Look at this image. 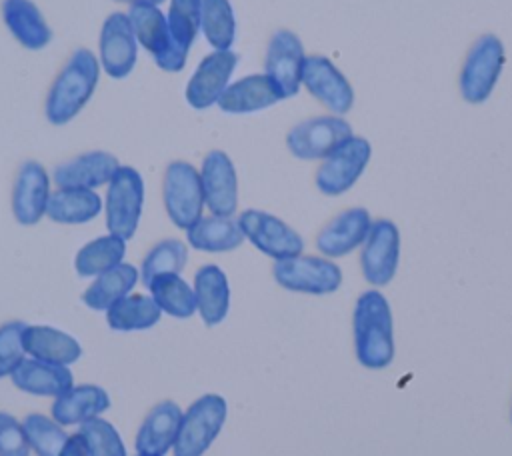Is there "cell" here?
<instances>
[{
	"label": "cell",
	"instance_id": "obj_1",
	"mask_svg": "<svg viewBox=\"0 0 512 456\" xmlns=\"http://www.w3.org/2000/svg\"><path fill=\"white\" fill-rule=\"evenodd\" d=\"M352 328L356 360L368 370L388 368L396 354L394 318L382 292L366 290L358 296Z\"/></svg>",
	"mask_w": 512,
	"mask_h": 456
},
{
	"label": "cell",
	"instance_id": "obj_2",
	"mask_svg": "<svg viewBox=\"0 0 512 456\" xmlns=\"http://www.w3.org/2000/svg\"><path fill=\"white\" fill-rule=\"evenodd\" d=\"M98 76L100 60L94 52L76 48L48 90L46 118L56 126L70 122L94 94Z\"/></svg>",
	"mask_w": 512,
	"mask_h": 456
},
{
	"label": "cell",
	"instance_id": "obj_3",
	"mask_svg": "<svg viewBox=\"0 0 512 456\" xmlns=\"http://www.w3.org/2000/svg\"><path fill=\"white\" fill-rule=\"evenodd\" d=\"M228 416V404L220 394H204L182 414L174 456H202L220 434Z\"/></svg>",
	"mask_w": 512,
	"mask_h": 456
},
{
	"label": "cell",
	"instance_id": "obj_4",
	"mask_svg": "<svg viewBox=\"0 0 512 456\" xmlns=\"http://www.w3.org/2000/svg\"><path fill=\"white\" fill-rule=\"evenodd\" d=\"M144 206V180L132 166H118L106 192V226L110 234L130 240Z\"/></svg>",
	"mask_w": 512,
	"mask_h": 456
},
{
	"label": "cell",
	"instance_id": "obj_5",
	"mask_svg": "<svg viewBox=\"0 0 512 456\" xmlns=\"http://www.w3.org/2000/svg\"><path fill=\"white\" fill-rule=\"evenodd\" d=\"M272 274L282 288L312 296L332 294L342 284L340 266L322 256L298 254L292 258L276 260Z\"/></svg>",
	"mask_w": 512,
	"mask_h": 456
},
{
	"label": "cell",
	"instance_id": "obj_6",
	"mask_svg": "<svg viewBox=\"0 0 512 456\" xmlns=\"http://www.w3.org/2000/svg\"><path fill=\"white\" fill-rule=\"evenodd\" d=\"M504 66V46L498 36L484 34L480 36L472 48L460 70V92L462 98L470 104H482Z\"/></svg>",
	"mask_w": 512,
	"mask_h": 456
},
{
	"label": "cell",
	"instance_id": "obj_7",
	"mask_svg": "<svg viewBox=\"0 0 512 456\" xmlns=\"http://www.w3.org/2000/svg\"><path fill=\"white\" fill-rule=\"evenodd\" d=\"M162 198L170 220L178 228L188 230L194 222L202 218L204 192L200 172L188 162H170L164 172Z\"/></svg>",
	"mask_w": 512,
	"mask_h": 456
},
{
	"label": "cell",
	"instance_id": "obj_8",
	"mask_svg": "<svg viewBox=\"0 0 512 456\" xmlns=\"http://www.w3.org/2000/svg\"><path fill=\"white\" fill-rule=\"evenodd\" d=\"M372 146L366 138L350 136L332 150L316 170V188L326 196H340L350 190L368 166Z\"/></svg>",
	"mask_w": 512,
	"mask_h": 456
},
{
	"label": "cell",
	"instance_id": "obj_9",
	"mask_svg": "<svg viewBox=\"0 0 512 456\" xmlns=\"http://www.w3.org/2000/svg\"><path fill=\"white\" fill-rule=\"evenodd\" d=\"M136 42H140L164 72H180L188 52L180 50L172 40L166 16L156 6H132L128 12Z\"/></svg>",
	"mask_w": 512,
	"mask_h": 456
},
{
	"label": "cell",
	"instance_id": "obj_10",
	"mask_svg": "<svg viewBox=\"0 0 512 456\" xmlns=\"http://www.w3.org/2000/svg\"><path fill=\"white\" fill-rule=\"evenodd\" d=\"M238 226L244 238H248L262 254L274 260L292 258L304 250L302 236L270 212L248 208L240 214Z\"/></svg>",
	"mask_w": 512,
	"mask_h": 456
},
{
	"label": "cell",
	"instance_id": "obj_11",
	"mask_svg": "<svg viewBox=\"0 0 512 456\" xmlns=\"http://www.w3.org/2000/svg\"><path fill=\"white\" fill-rule=\"evenodd\" d=\"M398 260H400L398 226L386 218L372 222L360 252V268H362L364 280L372 286H386L398 270Z\"/></svg>",
	"mask_w": 512,
	"mask_h": 456
},
{
	"label": "cell",
	"instance_id": "obj_12",
	"mask_svg": "<svg viewBox=\"0 0 512 456\" xmlns=\"http://www.w3.org/2000/svg\"><path fill=\"white\" fill-rule=\"evenodd\" d=\"M352 136V128L338 116H316L290 128L286 136L288 150L300 160L326 158Z\"/></svg>",
	"mask_w": 512,
	"mask_h": 456
},
{
	"label": "cell",
	"instance_id": "obj_13",
	"mask_svg": "<svg viewBox=\"0 0 512 456\" xmlns=\"http://www.w3.org/2000/svg\"><path fill=\"white\" fill-rule=\"evenodd\" d=\"M304 48L300 38L290 30H276L268 42L264 70L282 98L296 96L302 84Z\"/></svg>",
	"mask_w": 512,
	"mask_h": 456
},
{
	"label": "cell",
	"instance_id": "obj_14",
	"mask_svg": "<svg viewBox=\"0 0 512 456\" xmlns=\"http://www.w3.org/2000/svg\"><path fill=\"white\" fill-rule=\"evenodd\" d=\"M138 46L128 14H110L100 30V64L110 78H126L136 64Z\"/></svg>",
	"mask_w": 512,
	"mask_h": 456
},
{
	"label": "cell",
	"instance_id": "obj_15",
	"mask_svg": "<svg viewBox=\"0 0 512 456\" xmlns=\"http://www.w3.org/2000/svg\"><path fill=\"white\" fill-rule=\"evenodd\" d=\"M238 54L232 50H214L204 56L186 84V102L196 110H206L218 102L236 70Z\"/></svg>",
	"mask_w": 512,
	"mask_h": 456
},
{
	"label": "cell",
	"instance_id": "obj_16",
	"mask_svg": "<svg viewBox=\"0 0 512 456\" xmlns=\"http://www.w3.org/2000/svg\"><path fill=\"white\" fill-rule=\"evenodd\" d=\"M204 204L214 216H232L238 206V180L232 160L222 150L206 154L200 170Z\"/></svg>",
	"mask_w": 512,
	"mask_h": 456
},
{
	"label": "cell",
	"instance_id": "obj_17",
	"mask_svg": "<svg viewBox=\"0 0 512 456\" xmlns=\"http://www.w3.org/2000/svg\"><path fill=\"white\" fill-rule=\"evenodd\" d=\"M302 84L326 108L346 114L354 104V92L344 74L324 56H308L302 64Z\"/></svg>",
	"mask_w": 512,
	"mask_h": 456
},
{
	"label": "cell",
	"instance_id": "obj_18",
	"mask_svg": "<svg viewBox=\"0 0 512 456\" xmlns=\"http://www.w3.org/2000/svg\"><path fill=\"white\" fill-rule=\"evenodd\" d=\"M50 198V180L44 166L36 160H28L20 166L14 194H12V212L14 218L24 224H36L44 214Z\"/></svg>",
	"mask_w": 512,
	"mask_h": 456
},
{
	"label": "cell",
	"instance_id": "obj_19",
	"mask_svg": "<svg viewBox=\"0 0 512 456\" xmlns=\"http://www.w3.org/2000/svg\"><path fill=\"white\" fill-rule=\"evenodd\" d=\"M372 218L366 208H348L332 218L316 236V248L326 258H340L364 244Z\"/></svg>",
	"mask_w": 512,
	"mask_h": 456
},
{
	"label": "cell",
	"instance_id": "obj_20",
	"mask_svg": "<svg viewBox=\"0 0 512 456\" xmlns=\"http://www.w3.org/2000/svg\"><path fill=\"white\" fill-rule=\"evenodd\" d=\"M182 422V410L176 402L164 400L156 404L144 418L138 436L136 450L138 454L164 456L176 442L178 428Z\"/></svg>",
	"mask_w": 512,
	"mask_h": 456
},
{
	"label": "cell",
	"instance_id": "obj_21",
	"mask_svg": "<svg viewBox=\"0 0 512 456\" xmlns=\"http://www.w3.org/2000/svg\"><path fill=\"white\" fill-rule=\"evenodd\" d=\"M118 166L120 164H118L116 156L102 152V150H94V152L76 156L74 160L56 166L54 182L60 188L92 190V188H98V186L110 182V178L114 176Z\"/></svg>",
	"mask_w": 512,
	"mask_h": 456
},
{
	"label": "cell",
	"instance_id": "obj_22",
	"mask_svg": "<svg viewBox=\"0 0 512 456\" xmlns=\"http://www.w3.org/2000/svg\"><path fill=\"white\" fill-rule=\"evenodd\" d=\"M196 310L206 326L220 324L230 310V286L224 270L216 264H204L194 274Z\"/></svg>",
	"mask_w": 512,
	"mask_h": 456
},
{
	"label": "cell",
	"instance_id": "obj_23",
	"mask_svg": "<svg viewBox=\"0 0 512 456\" xmlns=\"http://www.w3.org/2000/svg\"><path fill=\"white\" fill-rule=\"evenodd\" d=\"M278 100H282V96L266 74H252L228 84L216 104L228 114H248L264 110Z\"/></svg>",
	"mask_w": 512,
	"mask_h": 456
},
{
	"label": "cell",
	"instance_id": "obj_24",
	"mask_svg": "<svg viewBox=\"0 0 512 456\" xmlns=\"http://www.w3.org/2000/svg\"><path fill=\"white\" fill-rule=\"evenodd\" d=\"M12 382L28 394L60 396L72 388V372L62 364L28 358L12 370Z\"/></svg>",
	"mask_w": 512,
	"mask_h": 456
},
{
	"label": "cell",
	"instance_id": "obj_25",
	"mask_svg": "<svg viewBox=\"0 0 512 456\" xmlns=\"http://www.w3.org/2000/svg\"><path fill=\"white\" fill-rule=\"evenodd\" d=\"M24 350L38 360L68 366L82 356V348L70 334L52 326H26L22 332Z\"/></svg>",
	"mask_w": 512,
	"mask_h": 456
},
{
	"label": "cell",
	"instance_id": "obj_26",
	"mask_svg": "<svg viewBox=\"0 0 512 456\" xmlns=\"http://www.w3.org/2000/svg\"><path fill=\"white\" fill-rule=\"evenodd\" d=\"M2 16L12 36L28 50H40L52 40L50 26L30 0H4Z\"/></svg>",
	"mask_w": 512,
	"mask_h": 456
},
{
	"label": "cell",
	"instance_id": "obj_27",
	"mask_svg": "<svg viewBox=\"0 0 512 456\" xmlns=\"http://www.w3.org/2000/svg\"><path fill=\"white\" fill-rule=\"evenodd\" d=\"M110 408V398L104 388L94 384H82L56 396L52 404V418L58 424H82Z\"/></svg>",
	"mask_w": 512,
	"mask_h": 456
},
{
	"label": "cell",
	"instance_id": "obj_28",
	"mask_svg": "<svg viewBox=\"0 0 512 456\" xmlns=\"http://www.w3.org/2000/svg\"><path fill=\"white\" fill-rule=\"evenodd\" d=\"M188 244L202 252H228L244 242L238 220L230 216H202L186 230Z\"/></svg>",
	"mask_w": 512,
	"mask_h": 456
},
{
	"label": "cell",
	"instance_id": "obj_29",
	"mask_svg": "<svg viewBox=\"0 0 512 456\" xmlns=\"http://www.w3.org/2000/svg\"><path fill=\"white\" fill-rule=\"evenodd\" d=\"M102 198L88 188H60L48 198L46 214L60 224H84L98 216Z\"/></svg>",
	"mask_w": 512,
	"mask_h": 456
},
{
	"label": "cell",
	"instance_id": "obj_30",
	"mask_svg": "<svg viewBox=\"0 0 512 456\" xmlns=\"http://www.w3.org/2000/svg\"><path fill=\"white\" fill-rule=\"evenodd\" d=\"M138 282V270L132 264H116L114 268L98 274V278L84 290L82 302L92 310H108Z\"/></svg>",
	"mask_w": 512,
	"mask_h": 456
},
{
	"label": "cell",
	"instance_id": "obj_31",
	"mask_svg": "<svg viewBox=\"0 0 512 456\" xmlns=\"http://www.w3.org/2000/svg\"><path fill=\"white\" fill-rule=\"evenodd\" d=\"M160 306L152 296H124L106 310V320L112 330H148L160 320Z\"/></svg>",
	"mask_w": 512,
	"mask_h": 456
},
{
	"label": "cell",
	"instance_id": "obj_32",
	"mask_svg": "<svg viewBox=\"0 0 512 456\" xmlns=\"http://www.w3.org/2000/svg\"><path fill=\"white\" fill-rule=\"evenodd\" d=\"M148 290L152 292L154 302L162 312L174 318H190L196 312L194 288L180 278V274H162L156 276Z\"/></svg>",
	"mask_w": 512,
	"mask_h": 456
},
{
	"label": "cell",
	"instance_id": "obj_33",
	"mask_svg": "<svg viewBox=\"0 0 512 456\" xmlns=\"http://www.w3.org/2000/svg\"><path fill=\"white\" fill-rule=\"evenodd\" d=\"M126 254V240L108 234L84 244L74 260L80 276H98L122 262Z\"/></svg>",
	"mask_w": 512,
	"mask_h": 456
},
{
	"label": "cell",
	"instance_id": "obj_34",
	"mask_svg": "<svg viewBox=\"0 0 512 456\" xmlns=\"http://www.w3.org/2000/svg\"><path fill=\"white\" fill-rule=\"evenodd\" d=\"M200 28L214 50H230L236 36V18L228 0H202Z\"/></svg>",
	"mask_w": 512,
	"mask_h": 456
},
{
	"label": "cell",
	"instance_id": "obj_35",
	"mask_svg": "<svg viewBox=\"0 0 512 456\" xmlns=\"http://www.w3.org/2000/svg\"><path fill=\"white\" fill-rule=\"evenodd\" d=\"M188 260V248L184 242L176 238H168L158 242L142 260V282L148 288V284L162 274H180V270L186 266Z\"/></svg>",
	"mask_w": 512,
	"mask_h": 456
},
{
	"label": "cell",
	"instance_id": "obj_36",
	"mask_svg": "<svg viewBox=\"0 0 512 456\" xmlns=\"http://www.w3.org/2000/svg\"><path fill=\"white\" fill-rule=\"evenodd\" d=\"M202 0H172L168 10V30L176 46L184 52L190 50L198 30H200Z\"/></svg>",
	"mask_w": 512,
	"mask_h": 456
},
{
	"label": "cell",
	"instance_id": "obj_37",
	"mask_svg": "<svg viewBox=\"0 0 512 456\" xmlns=\"http://www.w3.org/2000/svg\"><path fill=\"white\" fill-rule=\"evenodd\" d=\"M22 428L26 432L28 444L38 456H58L68 440L58 422L44 414H28L22 422Z\"/></svg>",
	"mask_w": 512,
	"mask_h": 456
},
{
	"label": "cell",
	"instance_id": "obj_38",
	"mask_svg": "<svg viewBox=\"0 0 512 456\" xmlns=\"http://www.w3.org/2000/svg\"><path fill=\"white\" fill-rule=\"evenodd\" d=\"M80 434L86 442L88 456H126L118 430L98 416L82 422Z\"/></svg>",
	"mask_w": 512,
	"mask_h": 456
},
{
	"label": "cell",
	"instance_id": "obj_39",
	"mask_svg": "<svg viewBox=\"0 0 512 456\" xmlns=\"http://www.w3.org/2000/svg\"><path fill=\"white\" fill-rule=\"evenodd\" d=\"M24 328V322H8L0 328V378L12 374V370L24 360Z\"/></svg>",
	"mask_w": 512,
	"mask_h": 456
},
{
	"label": "cell",
	"instance_id": "obj_40",
	"mask_svg": "<svg viewBox=\"0 0 512 456\" xmlns=\"http://www.w3.org/2000/svg\"><path fill=\"white\" fill-rule=\"evenodd\" d=\"M30 444L22 424L6 414L0 412V456H28Z\"/></svg>",
	"mask_w": 512,
	"mask_h": 456
},
{
	"label": "cell",
	"instance_id": "obj_41",
	"mask_svg": "<svg viewBox=\"0 0 512 456\" xmlns=\"http://www.w3.org/2000/svg\"><path fill=\"white\" fill-rule=\"evenodd\" d=\"M58 456H88V448H86V442L82 438V434H72L68 436L64 448L60 450Z\"/></svg>",
	"mask_w": 512,
	"mask_h": 456
},
{
	"label": "cell",
	"instance_id": "obj_42",
	"mask_svg": "<svg viewBox=\"0 0 512 456\" xmlns=\"http://www.w3.org/2000/svg\"><path fill=\"white\" fill-rule=\"evenodd\" d=\"M118 2H126V4H132V6H158L164 0H118Z\"/></svg>",
	"mask_w": 512,
	"mask_h": 456
},
{
	"label": "cell",
	"instance_id": "obj_43",
	"mask_svg": "<svg viewBox=\"0 0 512 456\" xmlns=\"http://www.w3.org/2000/svg\"><path fill=\"white\" fill-rule=\"evenodd\" d=\"M138 456H152V454H138Z\"/></svg>",
	"mask_w": 512,
	"mask_h": 456
}]
</instances>
